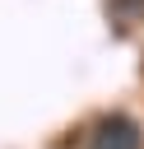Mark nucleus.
<instances>
[{"label": "nucleus", "mask_w": 144, "mask_h": 149, "mask_svg": "<svg viewBox=\"0 0 144 149\" xmlns=\"http://www.w3.org/2000/svg\"><path fill=\"white\" fill-rule=\"evenodd\" d=\"M88 149H144V130H139V121H135V116L111 112V116H102V121L93 126Z\"/></svg>", "instance_id": "nucleus-1"}, {"label": "nucleus", "mask_w": 144, "mask_h": 149, "mask_svg": "<svg viewBox=\"0 0 144 149\" xmlns=\"http://www.w3.org/2000/svg\"><path fill=\"white\" fill-rule=\"evenodd\" d=\"M116 14H144V0H111Z\"/></svg>", "instance_id": "nucleus-2"}]
</instances>
